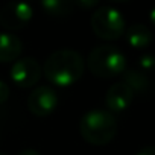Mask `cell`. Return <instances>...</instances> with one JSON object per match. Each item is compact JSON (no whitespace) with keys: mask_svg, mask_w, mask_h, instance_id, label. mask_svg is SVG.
<instances>
[{"mask_svg":"<svg viewBox=\"0 0 155 155\" xmlns=\"http://www.w3.org/2000/svg\"><path fill=\"white\" fill-rule=\"evenodd\" d=\"M138 65L141 68V71H150L155 68V56L150 55V53H146V55H141L140 59H138Z\"/></svg>","mask_w":155,"mask_h":155,"instance_id":"obj_13","label":"cell"},{"mask_svg":"<svg viewBox=\"0 0 155 155\" xmlns=\"http://www.w3.org/2000/svg\"><path fill=\"white\" fill-rule=\"evenodd\" d=\"M117 129V119L107 110H90L79 120L81 137L93 146L108 144L116 137Z\"/></svg>","mask_w":155,"mask_h":155,"instance_id":"obj_2","label":"cell"},{"mask_svg":"<svg viewBox=\"0 0 155 155\" xmlns=\"http://www.w3.org/2000/svg\"><path fill=\"white\" fill-rule=\"evenodd\" d=\"M134 101V93L132 90L123 84V82H116L113 84L105 96V104L108 111L113 113H123L125 110L129 108V105Z\"/></svg>","mask_w":155,"mask_h":155,"instance_id":"obj_8","label":"cell"},{"mask_svg":"<svg viewBox=\"0 0 155 155\" xmlns=\"http://www.w3.org/2000/svg\"><path fill=\"white\" fill-rule=\"evenodd\" d=\"M18 155H41L38 150H35V149H25V150H21Z\"/></svg>","mask_w":155,"mask_h":155,"instance_id":"obj_17","label":"cell"},{"mask_svg":"<svg viewBox=\"0 0 155 155\" xmlns=\"http://www.w3.org/2000/svg\"><path fill=\"white\" fill-rule=\"evenodd\" d=\"M123 84H126L132 93H143L147 90L149 87V79L146 73H143L141 70H135V68H129V70H125L123 73Z\"/></svg>","mask_w":155,"mask_h":155,"instance_id":"obj_11","label":"cell"},{"mask_svg":"<svg viewBox=\"0 0 155 155\" xmlns=\"http://www.w3.org/2000/svg\"><path fill=\"white\" fill-rule=\"evenodd\" d=\"M9 85L6 84V82H3V81H0V105L2 104H5L6 101H8V97H9Z\"/></svg>","mask_w":155,"mask_h":155,"instance_id":"obj_14","label":"cell"},{"mask_svg":"<svg viewBox=\"0 0 155 155\" xmlns=\"http://www.w3.org/2000/svg\"><path fill=\"white\" fill-rule=\"evenodd\" d=\"M90 25L94 35L105 41L119 40L126 31V23L122 12L108 5L97 8L91 14Z\"/></svg>","mask_w":155,"mask_h":155,"instance_id":"obj_4","label":"cell"},{"mask_svg":"<svg viewBox=\"0 0 155 155\" xmlns=\"http://www.w3.org/2000/svg\"><path fill=\"white\" fill-rule=\"evenodd\" d=\"M97 0H76L73 5L79 6V8H84V9H90V8H94L97 6Z\"/></svg>","mask_w":155,"mask_h":155,"instance_id":"obj_15","label":"cell"},{"mask_svg":"<svg viewBox=\"0 0 155 155\" xmlns=\"http://www.w3.org/2000/svg\"><path fill=\"white\" fill-rule=\"evenodd\" d=\"M149 20H150V23L155 26V6L150 9V12H149Z\"/></svg>","mask_w":155,"mask_h":155,"instance_id":"obj_18","label":"cell"},{"mask_svg":"<svg viewBox=\"0 0 155 155\" xmlns=\"http://www.w3.org/2000/svg\"><path fill=\"white\" fill-rule=\"evenodd\" d=\"M59 104L58 93L49 85H40L34 88L28 97V110L37 117L50 116Z\"/></svg>","mask_w":155,"mask_h":155,"instance_id":"obj_7","label":"cell"},{"mask_svg":"<svg viewBox=\"0 0 155 155\" xmlns=\"http://www.w3.org/2000/svg\"><path fill=\"white\" fill-rule=\"evenodd\" d=\"M34 17V8L29 3L11 2L0 9V26L6 31H20L28 26Z\"/></svg>","mask_w":155,"mask_h":155,"instance_id":"obj_6","label":"cell"},{"mask_svg":"<svg viewBox=\"0 0 155 155\" xmlns=\"http://www.w3.org/2000/svg\"><path fill=\"white\" fill-rule=\"evenodd\" d=\"M11 81L20 88H31L34 87L43 76V68L35 58L26 56L14 61L11 71Z\"/></svg>","mask_w":155,"mask_h":155,"instance_id":"obj_5","label":"cell"},{"mask_svg":"<svg viewBox=\"0 0 155 155\" xmlns=\"http://www.w3.org/2000/svg\"><path fill=\"white\" fill-rule=\"evenodd\" d=\"M135 155H155V146H144Z\"/></svg>","mask_w":155,"mask_h":155,"instance_id":"obj_16","label":"cell"},{"mask_svg":"<svg viewBox=\"0 0 155 155\" xmlns=\"http://www.w3.org/2000/svg\"><path fill=\"white\" fill-rule=\"evenodd\" d=\"M0 155H6V153H0Z\"/></svg>","mask_w":155,"mask_h":155,"instance_id":"obj_19","label":"cell"},{"mask_svg":"<svg viewBox=\"0 0 155 155\" xmlns=\"http://www.w3.org/2000/svg\"><path fill=\"white\" fill-rule=\"evenodd\" d=\"M23 43L11 32H0V62L17 61L21 55Z\"/></svg>","mask_w":155,"mask_h":155,"instance_id":"obj_9","label":"cell"},{"mask_svg":"<svg viewBox=\"0 0 155 155\" xmlns=\"http://www.w3.org/2000/svg\"><path fill=\"white\" fill-rule=\"evenodd\" d=\"M126 41L131 47L134 49H144L152 43V32L146 25L141 23H135L132 26H129L126 31Z\"/></svg>","mask_w":155,"mask_h":155,"instance_id":"obj_10","label":"cell"},{"mask_svg":"<svg viewBox=\"0 0 155 155\" xmlns=\"http://www.w3.org/2000/svg\"><path fill=\"white\" fill-rule=\"evenodd\" d=\"M43 74L53 85L70 87L81 79L85 70V62L81 53L73 49H59L47 56L44 61Z\"/></svg>","mask_w":155,"mask_h":155,"instance_id":"obj_1","label":"cell"},{"mask_svg":"<svg viewBox=\"0 0 155 155\" xmlns=\"http://www.w3.org/2000/svg\"><path fill=\"white\" fill-rule=\"evenodd\" d=\"M88 70L102 79H111L126 70V56L123 52L111 44L94 47L87 58Z\"/></svg>","mask_w":155,"mask_h":155,"instance_id":"obj_3","label":"cell"},{"mask_svg":"<svg viewBox=\"0 0 155 155\" xmlns=\"http://www.w3.org/2000/svg\"><path fill=\"white\" fill-rule=\"evenodd\" d=\"M41 8L46 14L53 17H65L73 12L74 5L67 0H43Z\"/></svg>","mask_w":155,"mask_h":155,"instance_id":"obj_12","label":"cell"}]
</instances>
